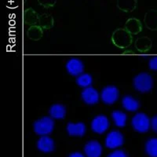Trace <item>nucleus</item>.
Returning <instances> with one entry per match:
<instances>
[{"instance_id":"f257e3e1","label":"nucleus","mask_w":157,"mask_h":157,"mask_svg":"<svg viewBox=\"0 0 157 157\" xmlns=\"http://www.w3.org/2000/svg\"><path fill=\"white\" fill-rule=\"evenodd\" d=\"M133 85L135 90L140 93H148L152 89L153 79L149 74L141 72L134 77Z\"/></svg>"},{"instance_id":"f03ea898","label":"nucleus","mask_w":157,"mask_h":157,"mask_svg":"<svg viewBox=\"0 0 157 157\" xmlns=\"http://www.w3.org/2000/svg\"><path fill=\"white\" fill-rule=\"evenodd\" d=\"M34 131L40 136H47L52 133L54 129V121L51 117H44L36 120L33 124Z\"/></svg>"},{"instance_id":"7ed1b4c3","label":"nucleus","mask_w":157,"mask_h":157,"mask_svg":"<svg viewBox=\"0 0 157 157\" xmlns=\"http://www.w3.org/2000/svg\"><path fill=\"white\" fill-rule=\"evenodd\" d=\"M131 124L134 130L139 133H146L151 127V120L146 114L138 113L132 118Z\"/></svg>"},{"instance_id":"20e7f679","label":"nucleus","mask_w":157,"mask_h":157,"mask_svg":"<svg viewBox=\"0 0 157 157\" xmlns=\"http://www.w3.org/2000/svg\"><path fill=\"white\" fill-rule=\"evenodd\" d=\"M120 97V91L116 86L109 85L105 86L101 91V98L106 105H113Z\"/></svg>"},{"instance_id":"39448f33","label":"nucleus","mask_w":157,"mask_h":157,"mask_svg":"<svg viewBox=\"0 0 157 157\" xmlns=\"http://www.w3.org/2000/svg\"><path fill=\"white\" fill-rule=\"evenodd\" d=\"M109 120L105 115H98L95 116L91 122V129L97 134H103L109 129Z\"/></svg>"},{"instance_id":"423d86ee","label":"nucleus","mask_w":157,"mask_h":157,"mask_svg":"<svg viewBox=\"0 0 157 157\" xmlns=\"http://www.w3.org/2000/svg\"><path fill=\"white\" fill-rule=\"evenodd\" d=\"M124 137L122 133L118 130H113L108 134L105 138V146L109 149H114L123 145Z\"/></svg>"},{"instance_id":"0eeeda50","label":"nucleus","mask_w":157,"mask_h":157,"mask_svg":"<svg viewBox=\"0 0 157 157\" xmlns=\"http://www.w3.org/2000/svg\"><path fill=\"white\" fill-rule=\"evenodd\" d=\"M65 68L68 73L73 76H78L83 73V63L78 58H71L68 60L65 64Z\"/></svg>"},{"instance_id":"6e6552de","label":"nucleus","mask_w":157,"mask_h":157,"mask_svg":"<svg viewBox=\"0 0 157 157\" xmlns=\"http://www.w3.org/2000/svg\"><path fill=\"white\" fill-rule=\"evenodd\" d=\"M82 101L89 105H94L99 101V94L98 90L92 86L84 88L81 93Z\"/></svg>"},{"instance_id":"1a4fd4ad","label":"nucleus","mask_w":157,"mask_h":157,"mask_svg":"<svg viewBox=\"0 0 157 157\" xmlns=\"http://www.w3.org/2000/svg\"><path fill=\"white\" fill-rule=\"evenodd\" d=\"M84 152L87 157H100L102 153V147L97 141H90L84 147Z\"/></svg>"},{"instance_id":"9d476101","label":"nucleus","mask_w":157,"mask_h":157,"mask_svg":"<svg viewBox=\"0 0 157 157\" xmlns=\"http://www.w3.org/2000/svg\"><path fill=\"white\" fill-rule=\"evenodd\" d=\"M67 132L72 137H82L86 131V127L83 123L78 122L74 123L69 122L67 125Z\"/></svg>"},{"instance_id":"9b49d317","label":"nucleus","mask_w":157,"mask_h":157,"mask_svg":"<svg viewBox=\"0 0 157 157\" xmlns=\"http://www.w3.org/2000/svg\"><path fill=\"white\" fill-rule=\"evenodd\" d=\"M37 148L43 152H50L55 148L54 140L48 136H42L37 142Z\"/></svg>"},{"instance_id":"f8f14e48","label":"nucleus","mask_w":157,"mask_h":157,"mask_svg":"<svg viewBox=\"0 0 157 157\" xmlns=\"http://www.w3.org/2000/svg\"><path fill=\"white\" fill-rule=\"evenodd\" d=\"M131 38L130 36V32L128 31L119 29L114 33V42L116 45L120 47H125L126 45L130 43Z\"/></svg>"},{"instance_id":"ddd939ff","label":"nucleus","mask_w":157,"mask_h":157,"mask_svg":"<svg viewBox=\"0 0 157 157\" xmlns=\"http://www.w3.org/2000/svg\"><path fill=\"white\" fill-rule=\"evenodd\" d=\"M122 105L128 112H136L140 107L139 101L130 95H126L122 99Z\"/></svg>"},{"instance_id":"4468645a","label":"nucleus","mask_w":157,"mask_h":157,"mask_svg":"<svg viewBox=\"0 0 157 157\" xmlns=\"http://www.w3.org/2000/svg\"><path fill=\"white\" fill-rule=\"evenodd\" d=\"M49 114L52 119L62 120L66 115V109L61 104H54L50 108Z\"/></svg>"},{"instance_id":"2eb2a0df","label":"nucleus","mask_w":157,"mask_h":157,"mask_svg":"<svg viewBox=\"0 0 157 157\" xmlns=\"http://www.w3.org/2000/svg\"><path fill=\"white\" fill-rule=\"evenodd\" d=\"M117 6L123 12H132L137 7V0H117Z\"/></svg>"},{"instance_id":"dca6fc26","label":"nucleus","mask_w":157,"mask_h":157,"mask_svg":"<svg viewBox=\"0 0 157 157\" xmlns=\"http://www.w3.org/2000/svg\"><path fill=\"white\" fill-rule=\"evenodd\" d=\"M112 119L114 122L115 125L118 127H125V125L127 124V115L121 111H113V113H112Z\"/></svg>"},{"instance_id":"f3484780","label":"nucleus","mask_w":157,"mask_h":157,"mask_svg":"<svg viewBox=\"0 0 157 157\" xmlns=\"http://www.w3.org/2000/svg\"><path fill=\"white\" fill-rule=\"evenodd\" d=\"M145 152L149 157H157V137H152L147 141Z\"/></svg>"},{"instance_id":"a211bd4d","label":"nucleus","mask_w":157,"mask_h":157,"mask_svg":"<svg viewBox=\"0 0 157 157\" xmlns=\"http://www.w3.org/2000/svg\"><path fill=\"white\" fill-rule=\"evenodd\" d=\"M75 81H76V83L78 86L86 88L91 86V84L93 82V78L90 74L82 73L77 76Z\"/></svg>"},{"instance_id":"6ab92c4d","label":"nucleus","mask_w":157,"mask_h":157,"mask_svg":"<svg viewBox=\"0 0 157 157\" xmlns=\"http://www.w3.org/2000/svg\"><path fill=\"white\" fill-rule=\"evenodd\" d=\"M126 29L130 33H137L141 29V22L136 18H130L126 23Z\"/></svg>"},{"instance_id":"aec40b11","label":"nucleus","mask_w":157,"mask_h":157,"mask_svg":"<svg viewBox=\"0 0 157 157\" xmlns=\"http://www.w3.org/2000/svg\"><path fill=\"white\" fill-rule=\"evenodd\" d=\"M145 21L149 28L157 27V11L151 10L145 13Z\"/></svg>"},{"instance_id":"412c9836","label":"nucleus","mask_w":157,"mask_h":157,"mask_svg":"<svg viewBox=\"0 0 157 157\" xmlns=\"http://www.w3.org/2000/svg\"><path fill=\"white\" fill-rule=\"evenodd\" d=\"M40 23L45 27L50 26L53 24V18L50 15L43 14L40 17Z\"/></svg>"},{"instance_id":"4be33fe9","label":"nucleus","mask_w":157,"mask_h":157,"mask_svg":"<svg viewBox=\"0 0 157 157\" xmlns=\"http://www.w3.org/2000/svg\"><path fill=\"white\" fill-rule=\"evenodd\" d=\"M39 5L43 6V7L48 8L54 6L55 5L57 0H38Z\"/></svg>"},{"instance_id":"5701e85b","label":"nucleus","mask_w":157,"mask_h":157,"mask_svg":"<svg viewBox=\"0 0 157 157\" xmlns=\"http://www.w3.org/2000/svg\"><path fill=\"white\" fill-rule=\"evenodd\" d=\"M148 67L151 70L157 71V56L150 58L149 61H148Z\"/></svg>"},{"instance_id":"b1692460","label":"nucleus","mask_w":157,"mask_h":157,"mask_svg":"<svg viewBox=\"0 0 157 157\" xmlns=\"http://www.w3.org/2000/svg\"><path fill=\"white\" fill-rule=\"evenodd\" d=\"M108 157H127V155L123 150H116L109 154Z\"/></svg>"},{"instance_id":"393cba45","label":"nucleus","mask_w":157,"mask_h":157,"mask_svg":"<svg viewBox=\"0 0 157 157\" xmlns=\"http://www.w3.org/2000/svg\"><path fill=\"white\" fill-rule=\"evenodd\" d=\"M151 127L154 132L157 133V115L153 116L151 120Z\"/></svg>"},{"instance_id":"a878e982","label":"nucleus","mask_w":157,"mask_h":157,"mask_svg":"<svg viewBox=\"0 0 157 157\" xmlns=\"http://www.w3.org/2000/svg\"><path fill=\"white\" fill-rule=\"evenodd\" d=\"M68 157H85V156H84L82 154H81L80 152H74V153H71Z\"/></svg>"}]
</instances>
